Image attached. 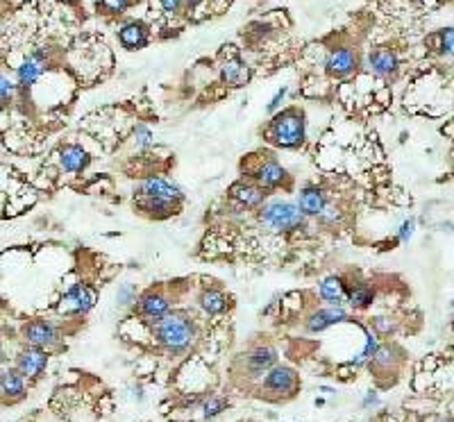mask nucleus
<instances>
[{"label": "nucleus", "mask_w": 454, "mask_h": 422, "mask_svg": "<svg viewBox=\"0 0 454 422\" xmlns=\"http://www.w3.org/2000/svg\"><path fill=\"white\" fill-rule=\"evenodd\" d=\"M148 339L171 359H182L200 341L198 320L185 309H173L168 315L148 325Z\"/></svg>", "instance_id": "1"}, {"label": "nucleus", "mask_w": 454, "mask_h": 422, "mask_svg": "<svg viewBox=\"0 0 454 422\" xmlns=\"http://www.w3.org/2000/svg\"><path fill=\"white\" fill-rule=\"evenodd\" d=\"M259 227H264L268 234H279V236H288V234H300L305 229H309V220L300 207L295 205V200H286V198H270L266 203L255 211Z\"/></svg>", "instance_id": "2"}, {"label": "nucleus", "mask_w": 454, "mask_h": 422, "mask_svg": "<svg viewBox=\"0 0 454 422\" xmlns=\"http://www.w3.org/2000/svg\"><path fill=\"white\" fill-rule=\"evenodd\" d=\"M264 139L277 150H300L307 143V114L300 107H282L270 116Z\"/></svg>", "instance_id": "3"}, {"label": "nucleus", "mask_w": 454, "mask_h": 422, "mask_svg": "<svg viewBox=\"0 0 454 422\" xmlns=\"http://www.w3.org/2000/svg\"><path fill=\"white\" fill-rule=\"evenodd\" d=\"M243 177L253 179L268 196L275 193V191H291L293 186L291 172L282 166V161L270 150L253 152V155L243 159Z\"/></svg>", "instance_id": "4"}, {"label": "nucleus", "mask_w": 454, "mask_h": 422, "mask_svg": "<svg viewBox=\"0 0 454 422\" xmlns=\"http://www.w3.org/2000/svg\"><path fill=\"white\" fill-rule=\"evenodd\" d=\"M298 388H300V375L293 366H286V363H275L259 381V395L268 402L291 400L295 397Z\"/></svg>", "instance_id": "5"}, {"label": "nucleus", "mask_w": 454, "mask_h": 422, "mask_svg": "<svg viewBox=\"0 0 454 422\" xmlns=\"http://www.w3.org/2000/svg\"><path fill=\"white\" fill-rule=\"evenodd\" d=\"M175 309V295H173L166 286H150V289L141 291L137 304H134L132 313L143 322H154L168 315Z\"/></svg>", "instance_id": "6"}, {"label": "nucleus", "mask_w": 454, "mask_h": 422, "mask_svg": "<svg viewBox=\"0 0 454 422\" xmlns=\"http://www.w3.org/2000/svg\"><path fill=\"white\" fill-rule=\"evenodd\" d=\"M98 302V291L89 282H75L66 289L57 302V311L66 318H84Z\"/></svg>", "instance_id": "7"}, {"label": "nucleus", "mask_w": 454, "mask_h": 422, "mask_svg": "<svg viewBox=\"0 0 454 422\" xmlns=\"http://www.w3.org/2000/svg\"><path fill=\"white\" fill-rule=\"evenodd\" d=\"M21 339L25 345H34L39 350L57 352L64 343L62 327L51 318H32L21 327Z\"/></svg>", "instance_id": "8"}, {"label": "nucleus", "mask_w": 454, "mask_h": 422, "mask_svg": "<svg viewBox=\"0 0 454 422\" xmlns=\"http://www.w3.org/2000/svg\"><path fill=\"white\" fill-rule=\"evenodd\" d=\"M275 363H279V352L270 343H257L241 354V372L248 381H262Z\"/></svg>", "instance_id": "9"}, {"label": "nucleus", "mask_w": 454, "mask_h": 422, "mask_svg": "<svg viewBox=\"0 0 454 422\" xmlns=\"http://www.w3.org/2000/svg\"><path fill=\"white\" fill-rule=\"evenodd\" d=\"M51 62H53L51 48H46V46L32 48V50L25 55V60L16 66V84H18V89L30 91L32 86L44 78L46 71L51 69Z\"/></svg>", "instance_id": "10"}, {"label": "nucleus", "mask_w": 454, "mask_h": 422, "mask_svg": "<svg viewBox=\"0 0 454 422\" xmlns=\"http://www.w3.org/2000/svg\"><path fill=\"white\" fill-rule=\"evenodd\" d=\"M134 198H171V200L185 203L187 193L175 179L163 177L159 172H148V175H143L137 182V186H134Z\"/></svg>", "instance_id": "11"}, {"label": "nucleus", "mask_w": 454, "mask_h": 422, "mask_svg": "<svg viewBox=\"0 0 454 422\" xmlns=\"http://www.w3.org/2000/svg\"><path fill=\"white\" fill-rule=\"evenodd\" d=\"M227 200L234 207H239L241 211H246V214L248 211L250 214H255V211L268 200V193L259 184H255L253 179L241 175L234 184L227 189Z\"/></svg>", "instance_id": "12"}, {"label": "nucleus", "mask_w": 454, "mask_h": 422, "mask_svg": "<svg viewBox=\"0 0 454 422\" xmlns=\"http://www.w3.org/2000/svg\"><path fill=\"white\" fill-rule=\"evenodd\" d=\"M402 357H404V352L395 343H380L378 350H375V354L368 361V370L373 372V377L378 381H384L391 375L395 379L402 366Z\"/></svg>", "instance_id": "13"}, {"label": "nucleus", "mask_w": 454, "mask_h": 422, "mask_svg": "<svg viewBox=\"0 0 454 422\" xmlns=\"http://www.w3.org/2000/svg\"><path fill=\"white\" fill-rule=\"evenodd\" d=\"M350 322V311L345 306H314L312 311L305 315V332L307 334H323L336 325Z\"/></svg>", "instance_id": "14"}, {"label": "nucleus", "mask_w": 454, "mask_h": 422, "mask_svg": "<svg viewBox=\"0 0 454 422\" xmlns=\"http://www.w3.org/2000/svg\"><path fill=\"white\" fill-rule=\"evenodd\" d=\"M359 69V55L352 46H334L330 53H327L325 60V71L330 78L334 80H347L352 78Z\"/></svg>", "instance_id": "15"}, {"label": "nucleus", "mask_w": 454, "mask_h": 422, "mask_svg": "<svg viewBox=\"0 0 454 422\" xmlns=\"http://www.w3.org/2000/svg\"><path fill=\"white\" fill-rule=\"evenodd\" d=\"M48 363H51V352L39 350L34 345H23L14 357V368L21 372L27 381L44 377V372L48 370Z\"/></svg>", "instance_id": "16"}, {"label": "nucleus", "mask_w": 454, "mask_h": 422, "mask_svg": "<svg viewBox=\"0 0 454 422\" xmlns=\"http://www.w3.org/2000/svg\"><path fill=\"white\" fill-rule=\"evenodd\" d=\"M180 200H171V198H132V207L139 216L148 218V220H168L180 216L182 211Z\"/></svg>", "instance_id": "17"}, {"label": "nucleus", "mask_w": 454, "mask_h": 422, "mask_svg": "<svg viewBox=\"0 0 454 422\" xmlns=\"http://www.w3.org/2000/svg\"><path fill=\"white\" fill-rule=\"evenodd\" d=\"M57 168L66 175H80L86 168L91 166V152L86 150L82 143H64V146L57 150Z\"/></svg>", "instance_id": "18"}, {"label": "nucleus", "mask_w": 454, "mask_h": 422, "mask_svg": "<svg viewBox=\"0 0 454 422\" xmlns=\"http://www.w3.org/2000/svg\"><path fill=\"white\" fill-rule=\"evenodd\" d=\"M198 306L207 318H220L232 309V297L216 284H205L198 293Z\"/></svg>", "instance_id": "19"}, {"label": "nucleus", "mask_w": 454, "mask_h": 422, "mask_svg": "<svg viewBox=\"0 0 454 422\" xmlns=\"http://www.w3.org/2000/svg\"><path fill=\"white\" fill-rule=\"evenodd\" d=\"M116 34L125 50H143L150 43V27L141 18H123Z\"/></svg>", "instance_id": "20"}, {"label": "nucleus", "mask_w": 454, "mask_h": 422, "mask_svg": "<svg viewBox=\"0 0 454 422\" xmlns=\"http://www.w3.org/2000/svg\"><path fill=\"white\" fill-rule=\"evenodd\" d=\"M375 297H378V291H375V284L370 280H363V277H347L345 304L350 306L352 311L370 309Z\"/></svg>", "instance_id": "21"}, {"label": "nucleus", "mask_w": 454, "mask_h": 422, "mask_svg": "<svg viewBox=\"0 0 454 422\" xmlns=\"http://www.w3.org/2000/svg\"><path fill=\"white\" fill-rule=\"evenodd\" d=\"M330 191H327L325 186H318V184H305L300 191H298V196H295V205L300 207L302 214L309 218V220H314L321 211L330 205Z\"/></svg>", "instance_id": "22"}, {"label": "nucleus", "mask_w": 454, "mask_h": 422, "mask_svg": "<svg viewBox=\"0 0 454 422\" xmlns=\"http://www.w3.org/2000/svg\"><path fill=\"white\" fill-rule=\"evenodd\" d=\"M345 289H347V275L332 273V275H325L318 282L316 295L327 306H345Z\"/></svg>", "instance_id": "23"}, {"label": "nucleus", "mask_w": 454, "mask_h": 422, "mask_svg": "<svg viewBox=\"0 0 454 422\" xmlns=\"http://www.w3.org/2000/svg\"><path fill=\"white\" fill-rule=\"evenodd\" d=\"M27 381L16 368H7L0 372V402L16 404L27 395Z\"/></svg>", "instance_id": "24"}, {"label": "nucleus", "mask_w": 454, "mask_h": 422, "mask_svg": "<svg viewBox=\"0 0 454 422\" xmlns=\"http://www.w3.org/2000/svg\"><path fill=\"white\" fill-rule=\"evenodd\" d=\"M250 75H253V71H250L246 60H241L239 55H232L220 64V80H223V84L229 86V89L246 86L250 82Z\"/></svg>", "instance_id": "25"}, {"label": "nucleus", "mask_w": 454, "mask_h": 422, "mask_svg": "<svg viewBox=\"0 0 454 422\" xmlns=\"http://www.w3.org/2000/svg\"><path fill=\"white\" fill-rule=\"evenodd\" d=\"M368 71L378 78H393L395 73L400 69V60H398V53L391 50V48H378L368 55Z\"/></svg>", "instance_id": "26"}, {"label": "nucleus", "mask_w": 454, "mask_h": 422, "mask_svg": "<svg viewBox=\"0 0 454 422\" xmlns=\"http://www.w3.org/2000/svg\"><path fill=\"white\" fill-rule=\"evenodd\" d=\"M345 220H347L345 207L341 203H334V200H330V205H327L321 214L314 218V223H316V227L327 229V232H334V229H341L345 225Z\"/></svg>", "instance_id": "27"}, {"label": "nucleus", "mask_w": 454, "mask_h": 422, "mask_svg": "<svg viewBox=\"0 0 454 422\" xmlns=\"http://www.w3.org/2000/svg\"><path fill=\"white\" fill-rule=\"evenodd\" d=\"M359 327H361V332H363V348H361V352L356 354V357L350 361L352 368H363V366H368L370 357H373L375 350H378V345H380V336H378V334H375L370 327H366V325H359Z\"/></svg>", "instance_id": "28"}, {"label": "nucleus", "mask_w": 454, "mask_h": 422, "mask_svg": "<svg viewBox=\"0 0 454 422\" xmlns=\"http://www.w3.org/2000/svg\"><path fill=\"white\" fill-rule=\"evenodd\" d=\"M229 407V400L225 395H207L205 400L200 402V416L205 422H211V420H216L218 416H223L225 411Z\"/></svg>", "instance_id": "29"}, {"label": "nucleus", "mask_w": 454, "mask_h": 422, "mask_svg": "<svg viewBox=\"0 0 454 422\" xmlns=\"http://www.w3.org/2000/svg\"><path fill=\"white\" fill-rule=\"evenodd\" d=\"M130 143H132V148L137 152L146 155V152L154 146V134H152V130L146 125V123H137V125L132 128Z\"/></svg>", "instance_id": "30"}, {"label": "nucleus", "mask_w": 454, "mask_h": 422, "mask_svg": "<svg viewBox=\"0 0 454 422\" xmlns=\"http://www.w3.org/2000/svg\"><path fill=\"white\" fill-rule=\"evenodd\" d=\"M139 295H141V291H139V286L134 284V282H125V284H121L119 286V291H116V304L121 306V309H134V304H137V300H139Z\"/></svg>", "instance_id": "31"}, {"label": "nucleus", "mask_w": 454, "mask_h": 422, "mask_svg": "<svg viewBox=\"0 0 454 422\" xmlns=\"http://www.w3.org/2000/svg\"><path fill=\"white\" fill-rule=\"evenodd\" d=\"M370 329L378 334L380 339H389L398 332V320L393 315H375L370 320Z\"/></svg>", "instance_id": "32"}, {"label": "nucleus", "mask_w": 454, "mask_h": 422, "mask_svg": "<svg viewBox=\"0 0 454 422\" xmlns=\"http://www.w3.org/2000/svg\"><path fill=\"white\" fill-rule=\"evenodd\" d=\"M132 7V0H100V14L105 16H123Z\"/></svg>", "instance_id": "33"}, {"label": "nucleus", "mask_w": 454, "mask_h": 422, "mask_svg": "<svg viewBox=\"0 0 454 422\" xmlns=\"http://www.w3.org/2000/svg\"><path fill=\"white\" fill-rule=\"evenodd\" d=\"M436 41H439V50L448 57H454V27H446L436 34Z\"/></svg>", "instance_id": "34"}, {"label": "nucleus", "mask_w": 454, "mask_h": 422, "mask_svg": "<svg viewBox=\"0 0 454 422\" xmlns=\"http://www.w3.org/2000/svg\"><path fill=\"white\" fill-rule=\"evenodd\" d=\"M16 93H18V84L7 73L0 71V100H12Z\"/></svg>", "instance_id": "35"}, {"label": "nucleus", "mask_w": 454, "mask_h": 422, "mask_svg": "<svg viewBox=\"0 0 454 422\" xmlns=\"http://www.w3.org/2000/svg\"><path fill=\"white\" fill-rule=\"evenodd\" d=\"M286 95H288V86H282V89H277V93H275L273 98H270V102L266 104V114H268V116H273V114H277L279 109H282Z\"/></svg>", "instance_id": "36"}, {"label": "nucleus", "mask_w": 454, "mask_h": 422, "mask_svg": "<svg viewBox=\"0 0 454 422\" xmlns=\"http://www.w3.org/2000/svg\"><path fill=\"white\" fill-rule=\"evenodd\" d=\"M159 7L166 16H180L185 12L187 0H159Z\"/></svg>", "instance_id": "37"}, {"label": "nucleus", "mask_w": 454, "mask_h": 422, "mask_svg": "<svg viewBox=\"0 0 454 422\" xmlns=\"http://www.w3.org/2000/svg\"><path fill=\"white\" fill-rule=\"evenodd\" d=\"M413 234H416V218H407L400 225V229H398V241L400 243H407Z\"/></svg>", "instance_id": "38"}, {"label": "nucleus", "mask_w": 454, "mask_h": 422, "mask_svg": "<svg viewBox=\"0 0 454 422\" xmlns=\"http://www.w3.org/2000/svg\"><path fill=\"white\" fill-rule=\"evenodd\" d=\"M378 404H380L378 390H366V397L361 400V407L363 409H373V407H378Z\"/></svg>", "instance_id": "39"}, {"label": "nucleus", "mask_w": 454, "mask_h": 422, "mask_svg": "<svg viewBox=\"0 0 454 422\" xmlns=\"http://www.w3.org/2000/svg\"><path fill=\"white\" fill-rule=\"evenodd\" d=\"M314 404H316V407H323V404H325V400H323V397H316Z\"/></svg>", "instance_id": "40"}, {"label": "nucleus", "mask_w": 454, "mask_h": 422, "mask_svg": "<svg viewBox=\"0 0 454 422\" xmlns=\"http://www.w3.org/2000/svg\"><path fill=\"white\" fill-rule=\"evenodd\" d=\"M436 422H454V418H441V420H436Z\"/></svg>", "instance_id": "41"}, {"label": "nucleus", "mask_w": 454, "mask_h": 422, "mask_svg": "<svg viewBox=\"0 0 454 422\" xmlns=\"http://www.w3.org/2000/svg\"><path fill=\"white\" fill-rule=\"evenodd\" d=\"M0 361H3V341H0Z\"/></svg>", "instance_id": "42"}]
</instances>
